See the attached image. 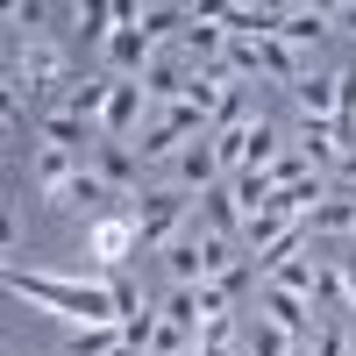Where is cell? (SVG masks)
Masks as SVG:
<instances>
[{"label": "cell", "mask_w": 356, "mask_h": 356, "mask_svg": "<svg viewBox=\"0 0 356 356\" xmlns=\"http://www.w3.org/2000/svg\"><path fill=\"white\" fill-rule=\"evenodd\" d=\"M300 157H307L314 171H335V164H342V143H335V129H328V122H300Z\"/></svg>", "instance_id": "2e32d148"}, {"label": "cell", "mask_w": 356, "mask_h": 356, "mask_svg": "<svg viewBox=\"0 0 356 356\" xmlns=\"http://www.w3.org/2000/svg\"><path fill=\"white\" fill-rule=\"evenodd\" d=\"M193 214H200V200L193 193H178V186H150V193H143L136 200V228H143V250H171L178 243V235H186L193 228Z\"/></svg>", "instance_id": "3957f363"}, {"label": "cell", "mask_w": 356, "mask_h": 356, "mask_svg": "<svg viewBox=\"0 0 356 356\" xmlns=\"http://www.w3.org/2000/svg\"><path fill=\"white\" fill-rule=\"evenodd\" d=\"M356 349V335H342V328H321L314 335V356H349Z\"/></svg>", "instance_id": "603a6c76"}, {"label": "cell", "mask_w": 356, "mask_h": 356, "mask_svg": "<svg viewBox=\"0 0 356 356\" xmlns=\"http://www.w3.org/2000/svg\"><path fill=\"white\" fill-rule=\"evenodd\" d=\"M292 100H300V122H335V100H342V79L328 72V79H300V86H292Z\"/></svg>", "instance_id": "4fadbf2b"}, {"label": "cell", "mask_w": 356, "mask_h": 356, "mask_svg": "<svg viewBox=\"0 0 356 356\" xmlns=\"http://www.w3.org/2000/svg\"><path fill=\"white\" fill-rule=\"evenodd\" d=\"M314 307H328V314H349V292H342V271H335V257H321V278H314Z\"/></svg>", "instance_id": "ffe728a7"}, {"label": "cell", "mask_w": 356, "mask_h": 356, "mask_svg": "<svg viewBox=\"0 0 356 356\" xmlns=\"http://www.w3.org/2000/svg\"><path fill=\"white\" fill-rule=\"evenodd\" d=\"M86 171V157H72V150H50V143H36V193L57 207V200H65V186H72V178Z\"/></svg>", "instance_id": "30bf717a"}, {"label": "cell", "mask_w": 356, "mask_h": 356, "mask_svg": "<svg viewBox=\"0 0 356 356\" xmlns=\"http://www.w3.org/2000/svg\"><path fill=\"white\" fill-rule=\"evenodd\" d=\"M36 136L50 143V150H72V157H86V143H93V129L72 122V114H36Z\"/></svg>", "instance_id": "9a60e30c"}, {"label": "cell", "mask_w": 356, "mask_h": 356, "mask_svg": "<svg viewBox=\"0 0 356 356\" xmlns=\"http://www.w3.org/2000/svg\"><path fill=\"white\" fill-rule=\"evenodd\" d=\"M285 164V136H278V122H257L243 129V171H278Z\"/></svg>", "instance_id": "7c38bea8"}, {"label": "cell", "mask_w": 356, "mask_h": 356, "mask_svg": "<svg viewBox=\"0 0 356 356\" xmlns=\"http://www.w3.org/2000/svg\"><path fill=\"white\" fill-rule=\"evenodd\" d=\"M335 29V15L328 8H285V22H278V43H292V50H307V43H321Z\"/></svg>", "instance_id": "5bb4252c"}, {"label": "cell", "mask_w": 356, "mask_h": 356, "mask_svg": "<svg viewBox=\"0 0 356 356\" xmlns=\"http://www.w3.org/2000/svg\"><path fill=\"white\" fill-rule=\"evenodd\" d=\"M335 271H342V292H349V314H356V250L335 257Z\"/></svg>", "instance_id": "484cf974"}, {"label": "cell", "mask_w": 356, "mask_h": 356, "mask_svg": "<svg viewBox=\"0 0 356 356\" xmlns=\"http://www.w3.org/2000/svg\"><path fill=\"white\" fill-rule=\"evenodd\" d=\"M335 15V29H356V0H342V8H328Z\"/></svg>", "instance_id": "f1b7e54d"}, {"label": "cell", "mask_w": 356, "mask_h": 356, "mask_svg": "<svg viewBox=\"0 0 356 356\" xmlns=\"http://www.w3.org/2000/svg\"><path fill=\"white\" fill-rule=\"evenodd\" d=\"M164 321H171V328H186V335H200V292L171 285V300H164Z\"/></svg>", "instance_id": "44dd1931"}, {"label": "cell", "mask_w": 356, "mask_h": 356, "mask_svg": "<svg viewBox=\"0 0 356 356\" xmlns=\"http://www.w3.org/2000/svg\"><path fill=\"white\" fill-rule=\"evenodd\" d=\"M0 243H8V257H15V243H22V214H15V200L0 207Z\"/></svg>", "instance_id": "d4e9b609"}, {"label": "cell", "mask_w": 356, "mask_h": 356, "mask_svg": "<svg viewBox=\"0 0 356 356\" xmlns=\"http://www.w3.org/2000/svg\"><path fill=\"white\" fill-rule=\"evenodd\" d=\"M150 122L157 114H150V100H143V79H114V100L100 114V143H136Z\"/></svg>", "instance_id": "277c9868"}, {"label": "cell", "mask_w": 356, "mask_h": 356, "mask_svg": "<svg viewBox=\"0 0 356 356\" xmlns=\"http://www.w3.org/2000/svg\"><path fill=\"white\" fill-rule=\"evenodd\" d=\"M107 100H114V79H72V86H65V107H57V114H72V122H86V129H100V114H107Z\"/></svg>", "instance_id": "8fae6325"}, {"label": "cell", "mask_w": 356, "mask_h": 356, "mask_svg": "<svg viewBox=\"0 0 356 356\" xmlns=\"http://www.w3.org/2000/svg\"><path fill=\"white\" fill-rule=\"evenodd\" d=\"M8 86H15V93H22V86H29V93H36L43 100V114H57V107H65V50H57L50 36H22L15 43V65H8Z\"/></svg>", "instance_id": "7a4b0ae2"}, {"label": "cell", "mask_w": 356, "mask_h": 356, "mask_svg": "<svg viewBox=\"0 0 356 356\" xmlns=\"http://www.w3.org/2000/svg\"><path fill=\"white\" fill-rule=\"evenodd\" d=\"M349 356H356V349H349Z\"/></svg>", "instance_id": "4dcf8cb0"}, {"label": "cell", "mask_w": 356, "mask_h": 356, "mask_svg": "<svg viewBox=\"0 0 356 356\" xmlns=\"http://www.w3.org/2000/svg\"><path fill=\"white\" fill-rule=\"evenodd\" d=\"M114 314H122V321H136V314H150V307H143V292H136L129 278H114Z\"/></svg>", "instance_id": "7402d4cb"}, {"label": "cell", "mask_w": 356, "mask_h": 356, "mask_svg": "<svg viewBox=\"0 0 356 356\" xmlns=\"http://www.w3.org/2000/svg\"><path fill=\"white\" fill-rule=\"evenodd\" d=\"M285 349H292V335L278 328V321H264V314H257V328L243 335V356H285Z\"/></svg>", "instance_id": "d6986e66"}, {"label": "cell", "mask_w": 356, "mask_h": 356, "mask_svg": "<svg viewBox=\"0 0 356 356\" xmlns=\"http://www.w3.org/2000/svg\"><path fill=\"white\" fill-rule=\"evenodd\" d=\"M178 43H186V65L200 72V65H221V57H228V29L214 22V8H193V29Z\"/></svg>", "instance_id": "ba28073f"}, {"label": "cell", "mask_w": 356, "mask_h": 356, "mask_svg": "<svg viewBox=\"0 0 356 356\" xmlns=\"http://www.w3.org/2000/svg\"><path fill=\"white\" fill-rule=\"evenodd\" d=\"M285 356H314V342H292V349H285Z\"/></svg>", "instance_id": "f546056e"}, {"label": "cell", "mask_w": 356, "mask_h": 356, "mask_svg": "<svg viewBox=\"0 0 356 356\" xmlns=\"http://www.w3.org/2000/svg\"><path fill=\"white\" fill-rule=\"evenodd\" d=\"M93 171H100L122 200H136V186H143V157H136V143H93Z\"/></svg>", "instance_id": "52a82bcc"}, {"label": "cell", "mask_w": 356, "mask_h": 356, "mask_svg": "<svg viewBox=\"0 0 356 356\" xmlns=\"http://www.w3.org/2000/svg\"><path fill=\"white\" fill-rule=\"evenodd\" d=\"M335 178H342V193H356V150H342V164H335Z\"/></svg>", "instance_id": "4316f807"}, {"label": "cell", "mask_w": 356, "mask_h": 356, "mask_svg": "<svg viewBox=\"0 0 356 356\" xmlns=\"http://www.w3.org/2000/svg\"><path fill=\"white\" fill-rule=\"evenodd\" d=\"M193 356H235V342H193Z\"/></svg>", "instance_id": "83f0119b"}, {"label": "cell", "mask_w": 356, "mask_h": 356, "mask_svg": "<svg viewBox=\"0 0 356 356\" xmlns=\"http://www.w3.org/2000/svg\"><path fill=\"white\" fill-rule=\"evenodd\" d=\"M314 278H321V257H307V250H300V257H285V264H278V271L264 278V285H278V292H300V300H314Z\"/></svg>", "instance_id": "ac0fdd59"}, {"label": "cell", "mask_w": 356, "mask_h": 356, "mask_svg": "<svg viewBox=\"0 0 356 356\" xmlns=\"http://www.w3.org/2000/svg\"><path fill=\"white\" fill-rule=\"evenodd\" d=\"M193 342H235V321L228 314H214V321H200V335Z\"/></svg>", "instance_id": "cb8c5ba5"}, {"label": "cell", "mask_w": 356, "mask_h": 356, "mask_svg": "<svg viewBox=\"0 0 356 356\" xmlns=\"http://www.w3.org/2000/svg\"><path fill=\"white\" fill-rule=\"evenodd\" d=\"M307 235H321V243H349V235H356V193H342V186H335L328 200L314 207Z\"/></svg>", "instance_id": "9c48e42d"}, {"label": "cell", "mask_w": 356, "mask_h": 356, "mask_svg": "<svg viewBox=\"0 0 356 356\" xmlns=\"http://www.w3.org/2000/svg\"><path fill=\"white\" fill-rule=\"evenodd\" d=\"M8 292L29 300L36 314L65 321V328H122V314H114V285H86V278H57L50 264L43 271H29V264H8Z\"/></svg>", "instance_id": "6da1fadb"}, {"label": "cell", "mask_w": 356, "mask_h": 356, "mask_svg": "<svg viewBox=\"0 0 356 356\" xmlns=\"http://www.w3.org/2000/svg\"><path fill=\"white\" fill-rule=\"evenodd\" d=\"M221 178H228V171H221V157H214V143H207V136L186 143V150H178V164H171V186H178V193H193V200H200V193H214Z\"/></svg>", "instance_id": "5b68a950"}, {"label": "cell", "mask_w": 356, "mask_h": 356, "mask_svg": "<svg viewBox=\"0 0 356 356\" xmlns=\"http://www.w3.org/2000/svg\"><path fill=\"white\" fill-rule=\"evenodd\" d=\"M307 307H314V300H300V292H278V285H257V314H264V321H278V328H285L292 342H314V335H321Z\"/></svg>", "instance_id": "8992f818"}, {"label": "cell", "mask_w": 356, "mask_h": 356, "mask_svg": "<svg viewBox=\"0 0 356 356\" xmlns=\"http://www.w3.org/2000/svg\"><path fill=\"white\" fill-rule=\"evenodd\" d=\"M178 150H186V136H178L171 122H150V129H143V143H136V157H143V164H164V171L178 164Z\"/></svg>", "instance_id": "e0dca14e"}]
</instances>
